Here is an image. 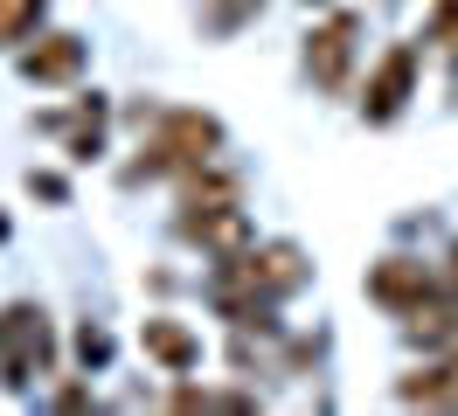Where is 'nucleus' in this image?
<instances>
[{
    "label": "nucleus",
    "mask_w": 458,
    "mask_h": 416,
    "mask_svg": "<svg viewBox=\"0 0 458 416\" xmlns=\"http://www.w3.org/2000/svg\"><path fill=\"white\" fill-rule=\"evenodd\" d=\"M140 160H125V181H167V174H195V166H208L216 153H223V125L208 118V111H140Z\"/></svg>",
    "instance_id": "1"
},
{
    "label": "nucleus",
    "mask_w": 458,
    "mask_h": 416,
    "mask_svg": "<svg viewBox=\"0 0 458 416\" xmlns=\"http://www.w3.org/2000/svg\"><path fill=\"white\" fill-rule=\"evenodd\" d=\"M174 236H181V243H195L201 257H236V250L250 243L243 194H236L229 174H216V160L188 174V188H181V216H174Z\"/></svg>",
    "instance_id": "2"
},
{
    "label": "nucleus",
    "mask_w": 458,
    "mask_h": 416,
    "mask_svg": "<svg viewBox=\"0 0 458 416\" xmlns=\"http://www.w3.org/2000/svg\"><path fill=\"white\" fill-rule=\"evenodd\" d=\"M56 368V333H49V312L29 299H14L0 312V382L7 388H29L35 375Z\"/></svg>",
    "instance_id": "3"
},
{
    "label": "nucleus",
    "mask_w": 458,
    "mask_h": 416,
    "mask_svg": "<svg viewBox=\"0 0 458 416\" xmlns=\"http://www.w3.org/2000/svg\"><path fill=\"white\" fill-rule=\"evenodd\" d=\"M354 49H361V14H327L319 28H306V77L327 90V98H341L347 77H354Z\"/></svg>",
    "instance_id": "4"
},
{
    "label": "nucleus",
    "mask_w": 458,
    "mask_h": 416,
    "mask_svg": "<svg viewBox=\"0 0 458 416\" xmlns=\"http://www.w3.org/2000/svg\"><path fill=\"white\" fill-rule=\"evenodd\" d=\"M410 98H417V42H389L382 63L369 70V83H361V118L369 125H396L410 111Z\"/></svg>",
    "instance_id": "5"
},
{
    "label": "nucleus",
    "mask_w": 458,
    "mask_h": 416,
    "mask_svg": "<svg viewBox=\"0 0 458 416\" xmlns=\"http://www.w3.org/2000/svg\"><path fill=\"white\" fill-rule=\"evenodd\" d=\"M369 299L382 305V312H424V305H437V271L430 264H417V257H382L369 271Z\"/></svg>",
    "instance_id": "6"
},
{
    "label": "nucleus",
    "mask_w": 458,
    "mask_h": 416,
    "mask_svg": "<svg viewBox=\"0 0 458 416\" xmlns=\"http://www.w3.org/2000/svg\"><path fill=\"white\" fill-rule=\"evenodd\" d=\"M21 77H29V83H77V77H84V42H77L70 28L29 35V49H21Z\"/></svg>",
    "instance_id": "7"
},
{
    "label": "nucleus",
    "mask_w": 458,
    "mask_h": 416,
    "mask_svg": "<svg viewBox=\"0 0 458 416\" xmlns=\"http://www.w3.org/2000/svg\"><path fill=\"white\" fill-rule=\"evenodd\" d=\"M140 347L160 361L167 375H188V368H201V333H195V327H181V319H167V312H153V319L140 327Z\"/></svg>",
    "instance_id": "8"
},
{
    "label": "nucleus",
    "mask_w": 458,
    "mask_h": 416,
    "mask_svg": "<svg viewBox=\"0 0 458 416\" xmlns=\"http://www.w3.org/2000/svg\"><path fill=\"white\" fill-rule=\"evenodd\" d=\"M396 395L403 403H430V410H458V354H445L437 368H417Z\"/></svg>",
    "instance_id": "9"
},
{
    "label": "nucleus",
    "mask_w": 458,
    "mask_h": 416,
    "mask_svg": "<svg viewBox=\"0 0 458 416\" xmlns=\"http://www.w3.org/2000/svg\"><path fill=\"white\" fill-rule=\"evenodd\" d=\"M105 118H112V111L98 105V98H84L77 118H42V125H63V132H70V160H98V153H105Z\"/></svg>",
    "instance_id": "10"
},
{
    "label": "nucleus",
    "mask_w": 458,
    "mask_h": 416,
    "mask_svg": "<svg viewBox=\"0 0 458 416\" xmlns=\"http://www.w3.org/2000/svg\"><path fill=\"white\" fill-rule=\"evenodd\" d=\"M195 14L208 35H236V28H250L264 14V0H195Z\"/></svg>",
    "instance_id": "11"
},
{
    "label": "nucleus",
    "mask_w": 458,
    "mask_h": 416,
    "mask_svg": "<svg viewBox=\"0 0 458 416\" xmlns=\"http://www.w3.org/2000/svg\"><path fill=\"white\" fill-rule=\"evenodd\" d=\"M49 14V0H0V42H29Z\"/></svg>",
    "instance_id": "12"
},
{
    "label": "nucleus",
    "mask_w": 458,
    "mask_h": 416,
    "mask_svg": "<svg viewBox=\"0 0 458 416\" xmlns=\"http://www.w3.org/2000/svg\"><path fill=\"white\" fill-rule=\"evenodd\" d=\"M424 42L437 55H452L458 63V0H430V14H424Z\"/></svg>",
    "instance_id": "13"
},
{
    "label": "nucleus",
    "mask_w": 458,
    "mask_h": 416,
    "mask_svg": "<svg viewBox=\"0 0 458 416\" xmlns=\"http://www.w3.org/2000/svg\"><path fill=\"white\" fill-rule=\"evenodd\" d=\"M174 410H250V395H236V388H174Z\"/></svg>",
    "instance_id": "14"
},
{
    "label": "nucleus",
    "mask_w": 458,
    "mask_h": 416,
    "mask_svg": "<svg viewBox=\"0 0 458 416\" xmlns=\"http://www.w3.org/2000/svg\"><path fill=\"white\" fill-rule=\"evenodd\" d=\"M77 354H84L90 368H105V354H112V333H105V327H84V333H77Z\"/></svg>",
    "instance_id": "15"
},
{
    "label": "nucleus",
    "mask_w": 458,
    "mask_h": 416,
    "mask_svg": "<svg viewBox=\"0 0 458 416\" xmlns=\"http://www.w3.org/2000/svg\"><path fill=\"white\" fill-rule=\"evenodd\" d=\"M29 188L42 194V201H63V194H70V188H63V174H29Z\"/></svg>",
    "instance_id": "16"
},
{
    "label": "nucleus",
    "mask_w": 458,
    "mask_h": 416,
    "mask_svg": "<svg viewBox=\"0 0 458 416\" xmlns=\"http://www.w3.org/2000/svg\"><path fill=\"white\" fill-rule=\"evenodd\" d=\"M306 7H327V0H306Z\"/></svg>",
    "instance_id": "17"
}]
</instances>
